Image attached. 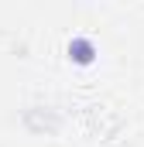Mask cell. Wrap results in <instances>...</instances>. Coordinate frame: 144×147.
I'll return each instance as SVG.
<instances>
[{
	"instance_id": "6da1fadb",
	"label": "cell",
	"mask_w": 144,
	"mask_h": 147,
	"mask_svg": "<svg viewBox=\"0 0 144 147\" xmlns=\"http://www.w3.org/2000/svg\"><path fill=\"white\" fill-rule=\"evenodd\" d=\"M69 55L75 58V62H82V65H86V62H93V45H89L86 38H75V41L69 45Z\"/></svg>"
}]
</instances>
